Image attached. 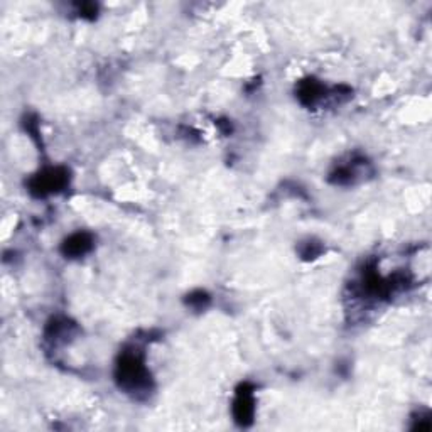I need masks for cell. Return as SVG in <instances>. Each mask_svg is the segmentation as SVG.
<instances>
[{
    "instance_id": "1",
    "label": "cell",
    "mask_w": 432,
    "mask_h": 432,
    "mask_svg": "<svg viewBox=\"0 0 432 432\" xmlns=\"http://www.w3.org/2000/svg\"><path fill=\"white\" fill-rule=\"evenodd\" d=\"M117 380L122 389H125L130 394H139V392L148 390V372L144 364V360L137 351H125L122 355L119 364H117Z\"/></svg>"
},
{
    "instance_id": "4",
    "label": "cell",
    "mask_w": 432,
    "mask_h": 432,
    "mask_svg": "<svg viewBox=\"0 0 432 432\" xmlns=\"http://www.w3.org/2000/svg\"><path fill=\"white\" fill-rule=\"evenodd\" d=\"M92 250V237L87 233H75L63 243V252L68 256H81Z\"/></svg>"
},
{
    "instance_id": "2",
    "label": "cell",
    "mask_w": 432,
    "mask_h": 432,
    "mask_svg": "<svg viewBox=\"0 0 432 432\" xmlns=\"http://www.w3.org/2000/svg\"><path fill=\"white\" fill-rule=\"evenodd\" d=\"M66 176L68 174L61 169H49L46 173H40L33 181V191L36 189L40 196L58 191L66 184Z\"/></svg>"
},
{
    "instance_id": "3",
    "label": "cell",
    "mask_w": 432,
    "mask_h": 432,
    "mask_svg": "<svg viewBox=\"0 0 432 432\" xmlns=\"http://www.w3.org/2000/svg\"><path fill=\"white\" fill-rule=\"evenodd\" d=\"M254 397H252V390L243 387L242 392H238L235 404H233V416L240 426H249L254 417Z\"/></svg>"
}]
</instances>
